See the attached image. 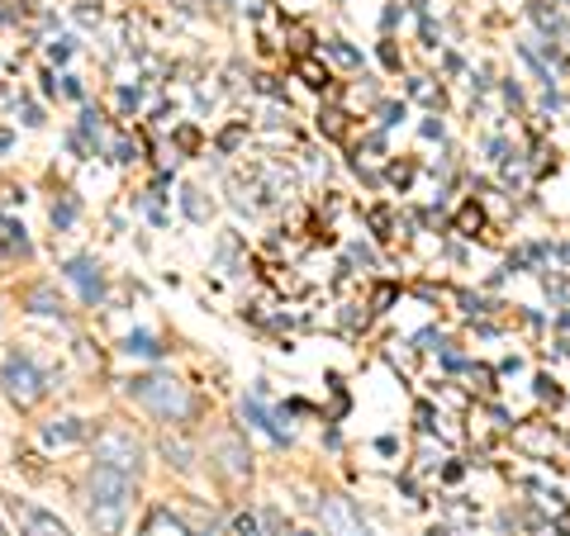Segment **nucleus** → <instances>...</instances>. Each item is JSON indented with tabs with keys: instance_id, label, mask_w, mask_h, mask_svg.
<instances>
[{
	"instance_id": "nucleus-1",
	"label": "nucleus",
	"mask_w": 570,
	"mask_h": 536,
	"mask_svg": "<svg viewBox=\"0 0 570 536\" xmlns=\"http://www.w3.org/2000/svg\"><path fill=\"white\" fill-rule=\"evenodd\" d=\"M134 498V475H119L110 466H91V475H86V517L100 536H124V517H129Z\"/></svg>"
},
{
	"instance_id": "nucleus-2",
	"label": "nucleus",
	"mask_w": 570,
	"mask_h": 536,
	"mask_svg": "<svg viewBox=\"0 0 570 536\" xmlns=\"http://www.w3.org/2000/svg\"><path fill=\"white\" fill-rule=\"evenodd\" d=\"M129 399L138 408H148L153 418H163V423H176V427H186L195 414H200V404H195V395L181 385V380H171V375H134L129 385Z\"/></svg>"
},
{
	"instance_id": "nucleus-3",
	"label": "nucleus",
	"mask_w": 570,
	"mask_h": 536,
	"mask_svg": "<svg viewBox=\"0 0 570 536\" xmlns=\"http://www.w3.org/2000/svg\"><path fill=\"white\" fill-rule=\"evenodd\" d=\"M0 385H6V399L14 408H33L43 395H48V375L39 370L29 351H10L6 366H0Z\"/></svg>"
},
{
	"instance_id": "nucleus-4",
	"label": "nucleus",
	"mask_w": 570,
	"mask_h": 536,
	"mask_svg": "<svg viewBox=\"0 0 570 536\" xmlns=\"http://www.w3.org/2000/svg\"><path fill=\"white\" fill-rule=\"evenodd\" d=\"M91 451H96V466H110L119 475L138 479V470H142V441L129 433V427H100Z\"/></svg>"
},
{
	"instance_id": "nucleus-5",
	"label": "nucleus",
	"mask_w": 570,
	"mask_h": 536,
	"mask_svg": "<svg viewBox=\"0 0 570 536\" xmlns=\"http://www.w3.org/2000/svg\"><path fill=\"white\" fill-rule=\"evenodd\" d=\"M318 517H324V536H371L362 508H356L347 494H328L324 504H318Z\"/></svg>"
},
{
	"instance_id": "nucleus-6",
	"label": "nucleus",
	"mask_w": 570,
	"mask_h": 536,
	"mask_svg": "<svg viewBox=\"0 0 570 536\" xmlns=\"http://www.w3.org/2000/svg\"><path fill=\"white\" fill-rule=\"evenodd\" d=\"M62 276L77 285L86 304H100V299H105V271H100L96 257H71V261L62 266Z\"/></svg>"
},
{
	"instance_id": "nucleus-7",
	"label": "nucleus",
	"mask_w": 570,
	"mask_h": 536,
	"mask_svg": "<svg viewBox=\"0 0 570 536\" xmlns=\"http://www.w3.org/2000/svg\"><path fill=\"white\" fill-rule=\"evenodd\" d=\"M14 513H20L24 536H71L62 517H52V513H43V508H29V504H20V498H14Z\"/></svg>"
},
{
	"instance_id": "nucleus-8",
	"label": "nucleus",
	"mask_w": 570,
	"mask_h": 536,
	"mask_svg": "<svg viewBox=\"0 0 570 536\" xmlns=\"http://www.w3.org/2000/svg\"><path fill=\"white\" fill-rule=\"evenodd\" d=\"M214 456H219V470L228 479H247V475H253V456H247V446L238 437H224L219 446H214Z\"/></svg>"
},
{
	"instance_id": "nucleus-9",
	"label": "nucleus",
	"mask_w": 570,
	"mask_h": 536,
	"mask_svg": "<svg viewBox=\"0 0 570 536\" xmlns=\"http://www.w3.org/2000/svg\"><path fill=\"white\" fill-rule=\"evenodd\" d=\"M91 437V423L86 418H62V423H48L43 427V441L48 446H71V441H86Z\"/></svg>"
},
{
	"instance_id": "nucleus-10",
	"label": "nucleus",
	"mask_w": 570,
	"mask_h": 536,
	"mask_svg": "<svg viewBox=\"0 0 570 536\" xmlns=\"http://www.w3.org/2000/svg\"><path fill=\"white\" fill-rule=\"evenodd\" d=\"M24 309L29 314H43V318H62V299L52 285H33V290L24 295Z\"/></svg>"
},
{
	"instance_id": "nucleus-11",
	"label": "nucleus",
	"mask_w": 570,
	"mask_h": 536,
	"mask_svg": "<svg viewBox=\"0 0 570 536\" xmlns=\"http://www.w3.org/2000/svg\"><path fill=\"white\" fill-rule=\"evenodd\" d=\"M142 536H190V532L171 508H153L148 523H142Z\"/></svg>"
},
{
	"instance_id": "nucleus-12",
	"label": "nucleus",
	"mask_w": 570,
	"mask_h": 536,
	"mask_svg": "<svg viewBox=\"0 0 570 536\" xmlns=\"http://www.w3.org/2000/svg\"><path fill=\"white\" fill-rule=\"evenodd\" d=\"M243 418H247V423H257V427H262V433H266V437H272L276 446H285V441H291V433H281V427H276V418H272V414H266V408H262L257 399H243Z\"/></svg>"
},
{
	"instance_id": "nucleus-13",
	"label": "nucleus",
	"mask_w": 570,
	"mask_h": 536,
	"mask_svg": "<svg viewBox=\"0 0 570 536\" xmlns=\"http://www.w3.org/2000/svg\"><path fill=\"white\" fill-rule=\"evenodd\" d=\"M119 351H124V356H148V361H157V356H163L167 347L157 343L153 332H129V337H124V347H119Z\"/></svg>"
},
{
	"instance_id": "nucleus-14",
	"label": "nucleus",
	"mask_w": 570,
	"mask_h": 536,
	"mask_svg": "<svg viewBox=\"0 0 570 536\" xmlns=\"http://www.w3.org/2000/svg\"><path fill=\"white\" fill-rule=\"evenodd\" d=\"M163 456L171 460V466H176V470H190V460H195V451H190V446H186L181 437H176V441L167 437V441H163Z\"/></svg>"
},
{
	"instance_id": "nucleus-15",
	"label": "nucleus",
	"mask_w": 570,
	"mask_h": 536,
	"mask_svg": "<svg viewBox=\"0 0 570 536\" xmlns=\"http://www.w3.org/2000/svg\"><path fill=\"white\" fill-rule=\"evenodd\" d=\"M181 209L190 214L195 224H205V219H209V209H205V200H200V190H195V186H186V190H181Z\"/></svg>"
},
{
	"instance_id": "nucleus-16",
	"label": "nucleus",
	"mask_w": 570,
	"mask_h": 536,
	"mask_svg": "<svg viewBox=\"0 0 570 536\" xmlns=\"http://www.w3.org/2000/svg\"><path fill=\"white\" fill-rule=\"evenodd\" d=\"M71 219H77V200L52 205V228H71Z\"/></svg>"
},
{
	"instance_id": "nucleus-17",
	"label": "nucleus",
	"mask_w": 570,
	"mask_h": 536,
	"mask_svg": "<svg viewBox=\"0 0 570 536\" xmlns=\"http://www.w3.org/2000/svg\"><path fill=\"white\" fill-rule=\"evenodd\" d=\"M299 77H305L309 86H328V71L318 67V62H299Z\"/></svg>"
},
{
	"instance_id": "nucleus-18",
	"label": "nucleus",
	"mask_w": 570,
	"mask_h": 536,
	"mask_svg": "<svg viewBox=\"0 0 570 536\" xmlns=\"http://www.w3.org/2000/svg\"><path fill=\"white\" fill-rule=\"evenodd\" d=\"M234 527H238V536H262L257 517H247V513H238V517H234Z\"/></svg>"
},
{
	"instance_id": "nucleus-19",
	"label": "nucleus",
	"mask_w": 570,
	"mask_h": 536,
	"mask_svg": "<svg viewBox=\"0 0 570 536\" xmlns=\"http://www.w3.org/2000/svg\"><path fill=\"white\" fill-rule=\"evenodd\" d=\"M81 133H96V138H100V115H96V110L81 115Z\"/></svg>"
},
{
	"instance_id": "nucleus-20",
	"label": "nucleus",
	"mask_w": 570,
	"mask_h": 536,
	"mask_svg": "<svg viewBox=\"0 0 570 536\" xmlns=\"http://www.w3.org/2000/svg\"><path fill=\"white\" fill-rule=\"evenodd\" d=\"M538 395H542V399H551V404H557V399H561V389H557V385H551L547 375H542V380H538Z\"/></svg>"
},
{
	"instance_id": "nucleus-21",
	"label": "nucleus",
	"mask_w": 570,
	"mask_h": 536,
	"mask_svg": "<svg viewBox=\"0 0 570 536\" xmlns=\"http://www.w3.org/2000/svg\"><path fill=\"white\" fill-rule=\"evenodd\" d=\"M24 123H29V129H39V123H43V115H39V105H29V100H24Z\"/></svg>"
},
{
	"instance_id": "nucleus-22",
	"label": "nucleus",
	"mask_w": 570,
	"mask_h": 536,
	"mask_svg": "<svg viewBox=\"0 0 570 536\" xmlns=\"http://www.w3.org/2000/svg\"><path fill=\"white\" fill-rule=\"evenodd\" d=\"M48 58H52V62H67V58H71V43H52Z\"/></svg>"
},
{
	"instance_id": "nucleus-23",
	"label": "nucleus",
	"mask_w": 570,
	"mask_h": 536,
	"mask_svg": "<svg viewBox=\"0 0 570 536\" xmlns=\"http://www.w3.org/2000/svg\"><path fill=\"white\" fill-rule=\"evenodd\" d=\"M62 91H67L71 100H81V81H77V77H62Z\"/></svg>"
},
{
	"instance_id": "nucleus-24",
	"label": "nucleus",
	"mask_w": 570,
	"mask_h": 536,
	"mask_svg": "<svg viewBox=\"0 0 570 536\" xmlns=\"http://www.w3.org/2000/svg\"><path fill=\"white\" fill-rule=\"evenodd\" d=\"M461 228H466V234H471V228H480V209H466V214H461Z\"/></svg>"
},
{
	"instance_id": "nucleus-25",
	"label": "nucleus",
	"mask_w": 570,
	"mask_h": 536,
	"mask_svg": "<svg viewBox=\"0 0 570 536\" xmlns=\"http://www.w3.org/2000/svg\"><path fill=\"white\" fill-rule=\"evenodd\" d=\"M404 119V105H385V123H400Z\"/></svg>"
},
{
	"instance_id": "nucleus-26",
	"label": "nucleus",
	"mask_w": 570,
	"mask_h": 536,
	"mask_svg": "<svg viewBox=\"0 0 570 536\" xmlns=\"http://www.w3.org/2000/svg\"><path fill=\"white\" fill-rule=\"evenodd\" d=\"M557 532H561V536H570V513H561V517H557Z\"/></svg>"
},
{
	"instance_id": "nucleus-27",
	"label": "nucleus",
	"mask_w": 570,
	"mask_h": 536,
	"mask_svg": "<svg viewBox=\"0 0 570 536\" xmlns=\"http://www.w3.org/2000/svg\"><path fill=\"white\" fill-rule=\"evenodd\" d=\"M10 148V133H0V152H6Z\"/></svg>"
},
{
	"instance_id": "nucleus-28",
	"label": "nucleus",
	"mask_w": 570,
	"mask_h": 536,
	"mask_svg": "<svg viewBox=\"0 0 570 536\" xmlns=\"http://www.w3.org/2000/svg\"><path fill=\"white\" fill-rule=\"evenodd\" d=\"M0 536H6V523H0Z\"/></svg>"
}]
</instances>
